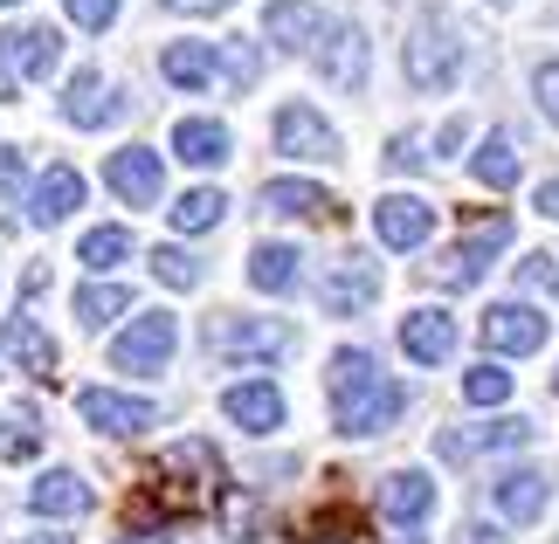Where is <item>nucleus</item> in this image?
Listing matches in <instances>:
<instances>
[{"label": "nucleus", "instance_id": "47", "mask_svg": "<svg viewBox=\"0 0 559 544\" xmlns=\"http://www.w3.org/2000/svg\"><path fill=\"white\" fill-rule=\"evenodd\" d=\"M0 8H14V0H0Z\"/></svg>", "mask_w": 559, "mask_h": 544}, {"label": "nucleus", "instance_id": "43", "mask_svg": "<svg viewBox=\"0 0 559 544\" xmlns=\"http://www.w3.org/2000/svg\"><path fill=\"white\" fill-rule=\"evenodd\" d=\"M118 544H166V531H124Z\"/></svg>", "mask_w": 559, "mask_h": 544}, {"label": "nucleus", "instance_id": "32", "mask_svg": "<svg viewBox=\"0 0 559 544\" xmlns=\"http://www.w3.org/2000/svg\"><path fill=\"white\" fill-rule=\"evenodd\" d=\"M463 400L469 407H504L511 400V373H504V365H469V373H463Z\"/></svg>", "mask_w": 559, "mask_h": 544}, {"label": "nucleus", "instance_id": "28", "mask_svg": "<svg viewBox=\"0 0 559 544\" xmlns=\"http://www.w3.org/2000/svg\"><path fill=\"white\" fill-rule=\"evenodd\" d=\"M76 263L83 269H118V263H132V228H91L76 242Z\"/></svg>", "mask_w": 559, "mask_h": 544}, {"label": "nucleus", "instance_id": "25", "mask_svg": "<svg viewBox=\"0 0 559 544\" xmlns=\"http://www.w3.org/2000/svg\"><path fill=\"white\" fill-rule=\"evenodd\" d=\"M174 152L187 166H222L228 159V124H214V118H180L174 124Z\"/></svg>", "mask_w": 559, "mask_h": 544}, {"label": "nucleus", "instance_id": "31", "mask_svg": "<svg viewBox=\"0 0 559 544\" xmlns=\"http://www.w3.org/2000/svg\"><path fill=\"white\" fill-rule=\"evenodd\" d=\"M222 207H228V201H222L214 186H193V193H180V201L166 207V214H174V228H180V234H207L214 221H222Z\"/></svg>", "mask_w": 559, "mask_h": 544}, {"label": "nucleus", "instance_id": "7", "mask_svg": "<svg viewBox=\"0 0 559 544\" xmlns=\"http://www.w3.org/2000/svg\"><path fill=\"white\" fill-rule=\"evenodd\" d=\"M504 242H511V221H484L477 234H469V242H456L436 269H428V282H442V290H469V282L484 276V263H490V255H498Z\"/></svg>", "mask_w": 559, "mask_h": 544}, {"label": "nucleus", "instance_id": "18", "mask_svg": "<svg viewBox=\"0 0 559 544\" xmlns=\"http://www.w3.org/2000/svg\"><path fill=\"white\" fill-rule=\"evenodd\" d=\"M255 201H263V214H284V221H332V214H338L332 193L311 186V180H270Z\"/></svg>", "mask_w": 559, "mask_h": 544}, {"label": "nucleus", "instance_id": "6", "mask_svg": "<svg viewBox=\"0 0 559 544\" xmlns=\"http://www.w3.org/2000/svg\"><path fill=\"white\" fill-rule=\"evenodd\" d=\"M56 62H62V35L49 28V21H28V28H8V35H0V70H8L14 83L49 76Z\"/></svg>", "mask_w": 559, "mask_h": 544}, {"label": "nucleus", "instance_id": "21", "mask_svg": "<svg viewBox=\"0 0 559 544\" xmlns=\"http://www.w3.org/2000/svg\"><path fill=\"white\" fill-rule=\"evenodd\" d=\"M428 504H436V483H428V469H394L380 483V510L394 517V524H421Z\"/></svg>", "mask_w": 559, "mask_h": 544}, {"label": "nucleus", "instance_id": "29", "mask_svg": "<svg viewBox=\"0 0 559 544\" xmlns=\"http://www.w3.org/2000/svg\"><path fill=\"white\" fill-rule=\"evenodd\" d=\"M249 282H255V290H290V282H297V249H284V242H263V249H255L249 255Z\"/></svg>", "mask_w": 559, "mask_h": 544}, {"label": "nucleus", "instance_id": "16", "mask_svg": "<svg viewBox=\"0 0 559 544\" xmlns=\"http://www.w3.org/2000/svg\"><path fill=\"white\" fill-rule=\"evenodd\" d=\"M525 442H532V421H490V427H449L436 448L449 462H469V455H504V448H525Z\"/></svg>", "mask_w": 559, "mask_h": 544}, {"label": "nucleus", "instance_id": "4", "mask_svg": "<svg viewBox=\"0 0 559 544\" xmlns=\"http://www.w3.org/2000/svg\"><path fill=\"white\" fill-rule=\"evenodd\" d=\"M207 338H214V352H228V359H284L297 344V331L284 317H222Z\"/></svg>", "mask_w": 559, "mask_h": 544}, {"label": "nucleus", "instance_id": "48", "mask_svg": "<svg viewBox=\"0 0 559 544\" xmlns=\"http://www.w3.org/2000/svg\"><path fill=\"white\" fill-rule=\"evenodd\" d=\"M552 290H559V276H552Z\"/></svg>", "mask_w": 559, "mask_h": 544}, {"label": "nucleus", "instance_id": "40", "mask_svg": "<svg viewBox=\"0 0 559 544\" xmlns=\"http://www.w3.org/2000/svg\"><path fill=\"white\" fill-rule=\"evenodd\" d=\"M166 8H180V14H222L228 0H166Z\"/></svg>", "mask_w": 559, "mask_h": 544}, {"label": "nucleus", "instance_id": "11", "mask_svg": "<svg viewBox=\"0 0 559 544\" xmlns=\"http://www.w3.org/2000/svg\"><path fill=\"white\" fill-rule=\"evenodd\" d=\"M311 62L338 83V90H359V83H367V35H359L353 21H332L325 41L311 49Z\"/></svg>", "mask_w": 559, "mask_h": 544}, {"label": "nucleus", "instance_id": "3", "mask_svg": "<svg viewBox=\"0 0 559 544\" xmlns=\"http://www.w3.org/2000/svg\"><path fill=\"white\" fill-rule=\"evenodd\" d=\"M174 344H180L174 311H139V317H132V331L111 344V365H118V373H166Z\"/></svg>", "mask_w": 559, "mask_h": 544}, {"label": "nucleus", "instance_id": "12", "mask_svg": "<svg viewBox=\"0 0 559 544\" xmlns=\"http://www.w3.org/2000/svg\"><path fill=\"white\" fill-rule=\"evenodd\" d=\"M263 28H270V41H276V49H318V41H325V28H332V21L325 14H318L311 8V0H270V8H263Z\"/></svg>", "mask_w": 559, "mask_h": 544}, {"label": "nucleus", "instance_id": "38", "mask_svg": "<svg viewBox=\"0 0 559 544\" xmlns=\"http://www.w3.org/2000/svg\"><path fill=\"white\" fill-rule=\"evenodd\" d=\"M222 70H228V83H235V90H242V83H255V70H263V62H255V49H242V41H228V49H222Z\"/></svg>", "mask_w": 559, "mask_h": 544}, {"label": "nucleus", "instance_id": "35", "mask_svg": "<svg viewBox=\"0 0 559 544\" xmlns=\"http://www.w3.org/2000/svg\"><path fill=\"white\" fill-rule=\"evenodd\" d=\"M35 448H41V434L28 421H0V462H35Z\"/></svg>", "mask_w": 559, "mask_h": 544}, {"label": "nucleus", "instance_id": "41", "mask_svg": "<svg viewBox=\"0 0 559 544\" xmlns=\"http://www.w3.org/2000/svg\"><path fill=\"white\" fill-rule=\"evenodd\" d=\"M463 544H504V531H498V524H469Z\"/></svg>", "mask_w": 559, "mask_h": 544}, {"label": "nucleus", "instance_id": "1", "mask_svg": "<svg viewBox=\"0 0 559 544\" xmlns=\"http://www.w3.org/2000/svg\"><path fill=\"white\" fill-rule=\"evenodd\" d=\"M401 407H407V386L386 379L373 365V352H338L332 359V421H338V434H380V427L401 421Z\"/></svg>", "mask_w": 559, "mask_h": 544}, {"label": "nucleus", "instance_id": "5", "mask_svg": "<svg viewBox=\"0 0 559 544\" xmlns=\"http://www.w3.org/2000/svg\"><path fill=\"white\" fill-rule=\"evenodd\" d=\"M276 152H284V159H305V166H332L338 159V132L311 111V104H284V111H276Z\"/></svg>", "mask_w": 559, "mask_h": 544}, {"label": "nucleus", "instance_id": "20", "mask_svg": "<svg viewBox=\"0 0 559 544\" xmlns=\"http://www.w3.org/2000/svg\"><path fill=\"white\" fill-rule=\"evenodd\" d=\"M380 297V269L367 263V255H346V263H338L332 276H325V311H367V303Z\"/></svg>", "mask_w": 559, "mask_h": 544}, {"label": "nucleus", "instance_id": "17", "mask_svg": "<svg viewBox=\"0 0 559 544\" xmlns=\"http://www.w3.org/2000/svg\"><path fill=\"white\" fill-rule=\"evenodd\" d=\"M76 207H83V172L76 166H49V172H41V186H35V201H28V221L35 228H56V221H70Z\"/></svg>", "mask_w": 559, "mask_h": 544}, {"label": "nucleus", "instance_id": "46", "mask_svg": "<svg viewBox=\"0 0 559 544\" xmlns=\"http://www.w3.org/2000/svg\"><path fill=\"white\" fill-rule=\"evenodd\" d=\"M552 394H559V373H552Z\"/></svg>", "mask_w": 559, "mask_h": 544}, {"label": "nucleus", "instance_id": "10", "mask_svg": "<svg viewBox=\"0 0 559 544\" xmlns=\"http://www.w3.org/2000/svg\"><path fill=\"white\" fill-rule=\"evenodd\" d=\"M373 228H380L386 249H421L428 234H436V207H428L421 193H386L373 207Z\"/></svg>", "mask_w": 559, "mask_h": 544}, {"label": "nucleus", "instance_id": "42", "mask_svg": "<svg viewBox=\"0 0 559 544\" xmlns=\"http://www.w3.org/2000/svg\"><path fill=\"white\" fill-rule=\"evenodd\" d=\"M539 214H546V221H559V180L539 186Z\"/></svg>", "mask_w": 559, "mask_h": 544}, {"label": "nucleus", "instance_id": "22", "mask_svg": "<svg viewBox=\"0 0 559 544\" xmlns=\"http://www.w3.org/2000/svg\"><path fill=\"white\" fill-rule=\"evenodd\" d=\"M62 118L83 124V132H91V124H111V118H118L111 83H104L97 70H76V76H70V90H62Z\"/></svg>", "mask_w": 559, "mask_h": 544}, {"label": "nucleus", "instance_id": "30", "mask_svg": "<svg viewBox=\"0 0 559 544\" xmlns=\"http://www.w3.org/2000/svg\"><path fill=\"white\" fill-rule=\"evenodd\" d=\"M118 311H132V290H118V282H91V290H76V324H83V331H104Z\"/></svg>", "mask_w": 559, "mask_h": 544}, {"label": "nucleus", "instance_id": "8", "mask_svg": "<svg viewBox=\"0 0 559 544\" xmlns=\"http://www.w3.org/2000/svg\"><path fill=\"white\" fill-rule=\"evenodd\" d=\"M76 413H83V421H91L97 434H139V427H153V421H159V407H153V400L111 394V386H83V394H76Z\"/></svg>", "mask_w": 559, "mask_h": 544}, {"label": "nucleus", "instance_id": "36", "mask_svg": "<svg viewBox=\"0 0 559 544\" xmlns=\"http://www.w3.org/2000/svg\"><path fill=\"white\" fill-rule=\"evenodd\" d=\"M62 14H70L76 21V28H111V21H118V0H62Z\"/></svg>", "mask_w": 559, "mask_h": 544}, {"label": "nucleus", "instance_id": "14", "mask_svg": "<svg viewBox=\"0 0 559 544\" xmlns=\"http://www.w3.org/2000/svg\"><path fill=\"white\" fill-rule=\"evenodd\" d=\"M222 413L242 434H276V427H284V394H276L270 379H242V386L222 394Z\"/></svg>", "mask_w": 559, "mask_h": 544}, {"label": "nucleus", "instance_id": "26", "mask_svg": "<svg viewBox=\"0 0 559 544\" xmlns=\"http://www.w3.org/2000/svg\"><path fill=\"white\" fill-rule=\"evenodd\" d=\"M8 352L21 373H35V379H56V344L41 338V324L35 317H8Z\"/></svg>", "mask_w": 559, "mask_h": 544}, {"label": "nucleus", "instance_id": "27", "mask_svg": "<svg viewBox=\"0 0 559 544\" xmlns=\"http://www.w3.org/2000/svg\"><path fill=\"white\" fill-rule=\"evenodd\" d=\"M469 172H477V180L484 186H519V138H511V132H490L484 145H477V159H469Z\"/></svg>", "mask_w": 559, "mask_h": 544}, {"label": "nucleus", "instance_id": "34", "mask_svg": "<svg viewBox=\"0 0 559 544\" xmlns=\"http://www.w3.org/2000/svg\"><path fill=\"white\" fill-rule=\"evenodd\" d=\"M332 537H359V510H318V517H305V537H297V544H332Z\"/></svg>", "mask_w": 559, "mask_h": 544}, {"label": "nucleus", "instance_id": "44", "mask_svg": "<svg viewBox=\"0 0 559 544\" xmlns=\"http://www.w3.org/2000/svg\"><path fill=\"white\" fill-rule=\"evenodd\" d=\"M28 544H70V537H56V531H41V537H28Z\"/></svg>", "mask_w": 559, "mask_h": 544}, {"label": "nucleus", "instance_id": "24", "mask_svg": "<svg viewBox=\"0 0 559 544\" xmlns=\"http://www.w3.org/2000/svg\"><path fill=\"white\" fill-rule=\"evenodd\" d=\"M539 510H546V469H504L498 475V517L532 524Z\"/></svg>", "mask_w": 559, "mask_h": 544}, {"label": "nucleus", "instance_id": "33", "mask_svg": "<svg viewBox=\"0 0 559 544\" xmlns=\"http://www.w3.org/2000/svg\"><path fill=\"white\" fill-rule=\"evenodd\" d=\"M153 276L166 290H193V282H201V263H193L187 249H153Z\"/></svg>", "mask_w": 559, "mask_h": 544}, {"label": "nucleus", "instance_id": "2", "mask_svg": "<svg viewBox=\"0 0 559 544\" xmlns=\"http://www.w3.org/2000/svg\"><path fill=\"white\" fill-rule=\"evenodd\" d=\"M401 70L415 90H449L463 76V28L449 21V8H421L415 28H407V49H401Z\"/></svg>", "mask_w": 559, "mask_h": 544}, {"label": "nucleus", "instance_id": "13", "mask_svg": "<svg viewBox=\"0 0 559 544\" xmlns=\"http://www.w3.org/2000/svg\"><path fill=\"white\" fill-rule=\"evenodd\" d=\"M104 180H111V193H118L124 207H153V201H159V152H145V145L111 152Z\"/></svg>", "mask_w": 559, "mask_h": 544}, {"label": "nucleus", "instance_id": "23", "mask_svg": "<svg viewBox=\"0 0 559 544\" xmlns=\"http://www.w3.org/2000/svg\"><path fill=\"white\" fill-rule=\"evenodd\" d=\"M28 510L35 517H83V510H91V483H83L76 469H49L28 489Z\"/></svg>", "mask_w": 559, "mask_h": 544}, {"label": "nucleus", "instance_id": "15", "mask_svg": "<svg viewBox=\"0 0 559 544\" xmlns=\"http://www.w3.org/2000/svg\"><path fill=\"white\" fill-rule=\"evenodd\" d=\"M401 352L415 365H442L449 352H456V317L449 311H407L401 317Z\"/></svg>", "mask_w": 559, "mask_h": 544}, {"label": "nucleus", "instance_id": "19", "mask_svg": "<svg viewBox=\"0 0 559 544\" xmlns=\"http://www.w3.org/2000/svg\"><path fill=\"white\" fill-rule=\"evenodd\" d=\"M159 70H166V83H174V90L201 97V90H214V70H222V56H214V41H174V49L159 56Z\"/></svg>", "mask_w": 559, "mask_h": 544}, {"label": "nucleus", "instance_id": "9", "mask_svg": "<svg viewBox=\"0 0 559 544\" xmlns=\"http://www.w3.org/2000/svg\"><path fill=\"white\" fill-rule=\"evenodd\" d=\"M477 331H484L490 352H519L525 359V352H539V344H546V317L532 311V303H490Z\"/></svg>", "mask_w": 559, "mask_h": 544}, {"label": "nucleus", "instance_id": "37", "mask_svg": "<svg viewBox=\"0 0 559 544\" xmlns=\"http://www.w3.org/2000/svg\"><path fill=\"white\" fill-rule=\"evenodd\" d=\"M532 97L546 104V118L559 124V56L552 62H539V70H532Z\"/></svg>", "mask_w": 559, "mask_h": 544}, {"label": "nucleus", "instance_id": "39", "mask_svg": "<svg viewBox=\"0 0 559 544\" xmlns=\"http://www.w3.org/2000/svg\"><path fill=\"white\" fill-rule=\"evenodd\" d=\"M21 172H28V166H21V152L0 145V193H21Z\"/></svg>", "mask_w": 559, "mask_h": 544}, {"label": "nucleus", "instance_id": "45", "mask_svg": "<svg viewBox=\"0 0 559 544\" xmlns=\"http://www.w3.org/2000/svg\"><path fill=\"white\" fill-rule=\"evenodd\" d=\"M380 544H421V537H415V531H407V537H380Z\"/></svg>", "mask_w": 559, "mask_h": 544}]
</instances>
